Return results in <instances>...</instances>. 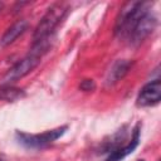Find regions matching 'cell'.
Masks as SVG:
<instances>
[{"mask_svg": "<svg viewBox=\"0 0 161 161\" xmlns=\"http://www.w3.org/2000/svg\"><path fill=\"white\" fill-rule=\"evenodd\" d=\"M150 9L148 3H141V1H131L127 3L119 11L117 20H116V26H114V33L118 36L122 38H128L131 34L133 26L138 21V19Z\"/></svg>", "mask_w": 161, "mask_h": 161, "instance_id": "6da1fadb", "label": "cell"}, {"mask_svg": "<svg viewBox=\"0 0 161 161\" xmlns=\"http://www.w3.org/2000/svg\"><path fill=\"white\" fill-rule=\"evenodd\" d=\"M67 10L68 9L65 6H63V5H60V4H55V5H53L52 8L48 9L45 15L42 18L40 23L35 28V31H34V44H36V43H45L47 42L48 36L53 33V30L57 28V25L64 18Z\"/></svg>", "mask_w": 161, "mask_h": 161, "instance_id": "7a4b0ae2", "label": "cell"}, {"mask_svg": "<svg viewBox=\"0 0 161 161\" xmlns=\"http://www.w3.org/2000/svg\"><path fill=\"white\" fill-rule=\"evenodd\" d=\"M67 128H68L67 126H62V127H57L54 130H49V131H45L43 133H36V135L16 132V138L19 143L26 148H43L50 145L52 142L57 141L59 137H62L65 133Z\"/></svg>", "mask_w": 161, "mask_h": 161, "instance_id": "3957f363", "label": "cell"}, {"mask_svg": "<svg viewBox=\"0 0 161 161\" xmlns=\"http://www.w3.org/2000/svg\"><path fill=\"white\" fill-rule=\"evenodd\" d=\"M40 63V53L36 50H33L29 55H26L25 58H23L19 63H16L4 77L3 83L4 84H11L13 82L25 77L26 74H29L34 68H36V65Z\"/></svg>", "mask_w": 161, "mask_h": 161, "instance_id": "277c9868", "label": "cell"}, {"mask_svg": "<svg viewBox=\"0 0 161 161\" xmlns=\"http://www.w3.org/2000/svg\"><path fill=\"white\" fill-rule=\"evenodd\" d=\"M156 26V18L155 15L151 13V9H148L136 23V25L133 26L131 34L128 35V40L131 44L133 45H138L141 44L155 29Z\"/></svg>", "mask_w": 161, "mask_h": 161, "instance_id": "5b68a950", "label": "cell"}, {"mask_svg": "<svg viewBox=\"0 0 161 161\" xmlns=\"http://www.w3.org/2000/svg\"><path fill=\"white\" fill-rule=\"evenodd\" d=\"M160 99H161V82L160 79H155L142 87L137 97V106L151 107L157 104Z\"/></svg>", "mask_w": 161, "mask_h": 161, "instance_id": "8992f818", "label": "cell"}, {"mask_svg": "<svg viewBox=\"0 0 161 161\" xmlns=\"http://www.w3.org/2000/svg\"><path fill=\"white\" fill-rule=\"evenodd\" d=\"M138 142H140V123L135 127L132 137H131V141L126 146L118 147L114 151H112L106 161H121L122 158H125L126 156H128L130 153H132L135 151V148L138 146Z\"/></svg>", "mask_w": 161, "mask_h": 161, "instance_id": "52a82bcc", "label": "cell"}, {"mask_svg": "<svg viewBox=\"0 0 161 161\" xmlns=\"http://www.w3.org/2000/svg\"><path fill=\"white\" fill-rule=\"evenodd\" d=\"M26 28H28L26 20H19V21H16L15 24H13V25L4 33V35H3L1 39H0V45H1V47H6V45L11 44L19 35H21V34L26 30Z\"/></svg>", "mask_w": 161, "mask_h": 161, "instance_id": "ba28073f", "label": "cell"}, {"mask_svg": "<svg viewBox=\"0 0 161 161\" xmlns=\"http://www.w3.org/2000/svg\"><path fill=\"white\" fill-rule=\"evenodd\" d=\"M130 67H131V63L127 62V60H118L117 63H114L113 67H112L111 70H109L108 83L113 84V83L118 82L119 79H122V78L127 74Z\"/></svg>", "mask_w": 161, "mask_h": 161, "instance_id": "9c48e42d", "label": "cell"}, {"mask_svg": "<svg viewBox=\"0 0 161 161\" xmlns=\"http://www.w3.org/2000/svg\"><path fill=\"white\" fill-rule=\"evenodd\" d=\"M24 97V92L20 88H15L11 84H4V87L0 88V99L14 102L16 99H20Z\"/></svg>", "mask_w": 161, "mask_h": 161, "instance_id": "30bf717a", "label": "cell"}, {"mask_svg": "<svg viewBox=\"0 0 161 161\" xmlns=\"http://www.w3.org/2000/svg\"><path fill=\"white\" fill-rule=\"evenodd\" d=\"M80 89L84 91V92H89V91H93L96 88V84L92 79H84L82 83H80Z\"/></svg>", "mask_w": 161, "mask_h": 161, "instance_id": "8fae6325", "label": "cell"}, {"mask_svg": "<svg viewBox=\"0 0 161 161\" xmlns=\"http://www.w3.org/2000/svg\"><path fill=\"white\" fill-rule=\"evenodd\" d=\"M1 8H3V3H0V10H1Z\"/></svg>", "mask_w": 161, "mask_h": 161, "instance_id": "7c38bea8", "label": "cell"}, {"mask_svg": "<svg viewBox=\"0 0 161 161\" xmlns=\"http://www.w3.org/2000/svg\"><path fill=\"white\" fill-rule=\"evenodd\" d=\"M0 161H1V160H0Z\"/></svg>", "mask_w": 161, "mask_h": 161, "instance_id": "4fadbf2b", "label": "cell"}]
</instances>
